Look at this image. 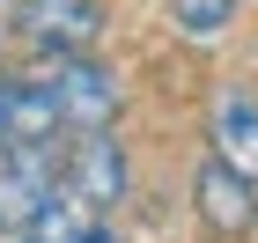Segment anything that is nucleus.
<instances>
[{
	"label": "nucleus",
	"mask_w": 258,
	"mask_h": 243,
	"mask_svg": "<svg viewBox=\"0 0 258 243\" xmlns=\"http://www.w3.org/2000/svg\"><path fill=\"white\" fill-rule=\"evenodd\" d=\"M59 184L74 192L81 206H89V214L118 206L125 192H133V170H125V147H118V133H111V125L81 133V140H74V155L59 162Z\"/></svg>",
	"instance_id": "obj_1"
},
{
	"label": "nucleus",
	"mask_w": 258,
	"mask_h": 243,
	"mask_svg": "<svg viewBox=\"0 0 258 243\" xmlns=\"http://www.w3.org/2000/svg\"><path fill=\"white\" fill-rule=\"evenodd\" d=\"M59 192V155L44 147H0V228H30L44 214V199Z\"/></svg>",
	"instance_id": "obj_2"
},
{
	"label": "nucleus",
	"mask_w": 258,
	"mask_h": 243,
	"mask_svg": "<svg viewBox=\"0 0 258 243\" xmlns=\"http://www.w3.org/2000/svg\"><path fill=\"white\" fill-rule=\"evenodd\" d=\"M52 96H59V118L74 125V133H96V125L118 118V74L111 66H96L89 52H74V59H52Z\"/></svg>",
	"instance_id": "obj_3"
},
{
	"label": "nucleus",
	"mask_w": 258,
	"mask_h": 243,
	"mask_svg": "<svg viewBox=\"0 0 258 243\" xmlns=\"http://www.w3.org/2000/svg\"><path fill=\"white\" fill-rule=\"evenodd\" d=\"M15 22H22V37L37 44L44 59L96 52V37H103V8H96V0H30Z\"/></svg>",
	"instance_id": "obj_4"
},
{
	"label": "nucleus",
	"mask_w": 258,
	"mask_h": 243,
	"mask_svg": "<svg viewBox=\"0 0 258 243\" xmlns=\"http://www.w3.org/2000/svg\"><path fill=\"white\" fill-rule=\"evenodd\" d=\"M52 133H67L52 81H37V74H0V147H44Z\"/></svg>",
	"instance_id": "obj_5"
},
{
	"label": "nucleus",
	"mask_w": 258,
	"mask_h": 243,
	"mask_svg": "<svg viewBox=\"0 0 258 243\" xmlns=\"http://www.w3.org/2000/svg\"><path fill=\"white\" fill-rule=\"evenodd\" d=\"M192 199H199V221L214 228V236H243V228L258 221V199H251V177L243 170H229V162H199L192 177Z\"/></svg>",
	"instance_id": "obj_6"
},
{
	"label": "nucleus",
	"mask_w": 258,
	"mask_h": 243,
	"mask_svg": "<svg viewBox=\"0 0 258 243\" xmlns=\"http://www.w3.org/2000/svg\"><path fill=\"white\" fill-rule=\"evenodd\" d=\"M207 133H214V155L258 184V96L251 89L229 81V89L214 96V111H207Z\"/></svg>",
	"instance_id": "obj_7"
},
{
	"label": "nucleus",
	"mask_w": 258,
	"mask_h": 243,
	"mask_svg": "<svg viewBox=\"0 0 258 243\" xmlns=\"http://www.w3.org/2000/svg\"><path fill=\"white\" fill-rule=\"evenodd\" d=\"M170 22H177L192 44H214L229 22H236V0H170Z\"/></svg>",
	"instance_id": "obj_8"
},
{
	"label": "nucleus",
	"mask_w": 258,
	"mask_h": 243,
	"mask_svg": "<svg viewBox=\"0 0 258 243\" xmlns=\"http://www.w3.org/2000/svg\"><path fill=\"white\" fill-rule=\"evenodd\" d=\"M8 22H15V8H8V0H0V44H8Z\"/></svg>",
	"instance_id": "obj_9"
},
{
	"label": "nucleus",
	"mask_w": 258,
	"mask_h": 243,
	"mask_svg": "<svg viewBox=\"0 0 258 243\" xmlns=\"http://www.w3.org/2000/svg\"><path fill=\"white\" fill-rule=\"evenodd\" d=\"M81 243H118V236H111V228H89V236H81Z\"/></svg>",
	"instance_id": "obj_10"
}]
</instances>
